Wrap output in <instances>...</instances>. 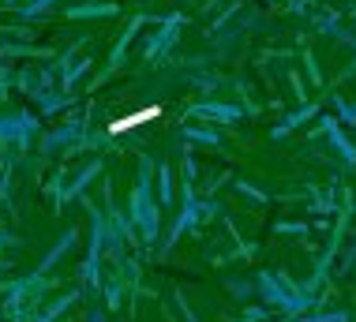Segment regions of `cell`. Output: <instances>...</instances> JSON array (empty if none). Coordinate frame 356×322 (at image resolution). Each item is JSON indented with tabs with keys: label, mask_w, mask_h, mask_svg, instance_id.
I'll return each mask as SVG.
<instances>
[{
	"label": "cell",
	"mask_w": 356,
	"mask_h": 322,
	"mask_svg": "<svg viewBox=\"0 0 356 322\" xmlns=\"http://www.w3.org/2000/svg\"><path fill=\"white\" fill-rule=\"evenodd\" d=\"M161 116H165V109H161V105H147V109H136V113L120 116V120H113V124H109V135L136 131V128H143V124H150V120H161Z\"/></svg>",
	"instance_id": "6da1fadb"
}]
</instances>
